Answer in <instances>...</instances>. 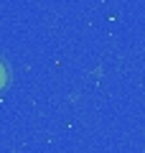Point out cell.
Returning a JSON list of instances; mask_svg holds the SVG:
<instances>
[{
	"label": "cell",
	"mask_w": 145,
	"mask_h": 153,
	"mask_svg": "<svg viewBox=\"0 0 145 153\" xmlns=\"http://www.w3.org/2000/svg\"><path fill=\"white\" fill-rule=\"evenodd\" d=\"M5 84H8V66L0 61V89L5 87Z\"/></svg>",
	"instance_id": "cell-1"
}]
</instances>
